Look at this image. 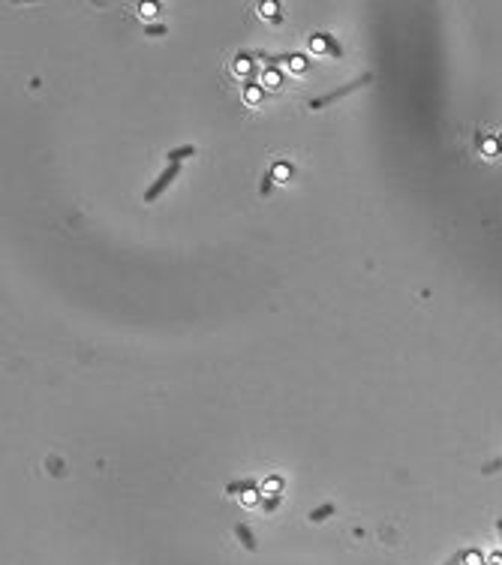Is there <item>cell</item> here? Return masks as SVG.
Listing matches in <instances>:
<instances>
[{"instance_id":"7402d4cb","label":"cell","mask_w":502,"mask_h":565,"mask_svg":"<svg viewBox=\"0 0 502 565\" xmlns=\"http://www.w3.org/2000/svg\"><path fill=\"white\" fill-rule=\"evenodd\" d=\"M304 61H307L304 54H295V61H292V69H304Z\"/></svg>"},{"instance_id":"277c9868","label":"cell","mask_w":502,"mask_h":565,"mask_svg":"<svg viewBox=\"0 0 502 565\" xmlns=\"http://www.w3.org/2000/svg\"><path fill=\"white\" fill-rule=\"evenodd\" d=\"M234 535H238V541H241L247 550H256V535H253V529H250L247 523H238V526H234Z\"/></svg>"},{"instance_id":"6da1fadb","label":"cell","mask_w":502,"mask_h":565,"mask_svg":"<svg viewBox=\"0 0 502 565\" xmlns=\"http://www.w3.org/2000/svg\"><path fill=\"white\" fill-rule=\"evenodd\" d=\"M373 81V75L370 72H361L355 81H349V84H343V87H337V91H331V94H325V97H316V100H310V108H325V105H331V102H337L340 97H346V94H352V91H358V87H364V84H370Z\"/></svg>"},{"instance_id":"8fae6325","label":"cell","mask_w":502,"mask_h":565,"mask_svg":"<svg viewBox=\"0 0 502 565\" xmlns=\"http://www.w3.org/2000/svg\"><path fill=\"white\" fill-rule=\"evenodd\" d=\"M271 187H274V174H271V171H265V174H262V187H259V196H268Z\"/></svg>"},{"instance_id":"2e32d148","label":"cell","mask_w":502,"mask_h":565,"mask_svg":"<svg viewBox=\"0 0 502 565\" xmlns=\"http://www.w3.org/2000/svg\"><path fill=\"white\" fill-rule=\"evenodd\" d=\"M265 87H271V91L280 87V75H277V72H268V75H265Z\"/></svg>"},{"instance_id":"7a4b0ae2","label":"cell","mask_w":502,"mask_h":565,"mask_svg":"<svg viewBox=\"0 0 502 565\" xmlns=\"http://www.w3.org/2000/svg\"><path fill=\"white\" fill-rule=\"evenodd\" d=\"M178 174H181V166H166L163 171H160V177H157V181H154V184H151V187L144 190V201L151 204L154 199H160V196H163V193L168 190V184H171V181H174Z\"/></svg>"},{"instance_id":"d6986e66","label":"cell","mask_w":502,"mask_h":565,"mask_svg":"<svg viewBox=\"0 0 502 565\" xmlns=\"http://www.w3.org/2000/svg\"><path fill=\"white\" fill-rule=\"evenodd\" d=\"M499 469H502V460H493V463H484L481 472H484V475H493V472H499Z\"/></svg>"},{"instance_id":"9a60e30c","label":"cell","mask_w":502,"mask_h":565,"mask_svg":"<svg viewBox=\"0 0 502 565\" xmlns=\"http://www.w3.org/2000/svg\"><path fill=\"white\" fill-rule=\"evenodd\" d=\"M247 67H250V54L241 51V54H238V64H234V72H244Z\"/></svg>"},{"instance_id":"e0dca14e","label":"cell","mask_w":502,"mask_h":565,"mask_svg":"<svg viewBox=\"0 0 502 565\" xmlns=\"http://www.w3.org/2000/svg\"><path fill=\"white\" fill-rule=\"evenodd\" d=\"M277 505H280V496H265L262 499V508H265V511H274Z\"/></svg>"},{"instance_id":"30bf717a","label":"cell","mask_w":502,"mask_h":565,"mask_svg":"<svg viewBox=\"0 0 502 565\" xmlns=\"http://www.w3.org/2000/svg\"><path fill=\"white\" fill-rule=\"evenodd\" d=\"M463 562L466 565H484V556H481V550H466V553H463Z\"/></svg>"},{"instance_id":"5b68a950","label":"cell","mask_w":502,"mask_h":565,"mask_svg":"<svg viewBox=\"0 0 502 565\" xmlns=\"http://www.w3.org/2000/svg\"><path fill=\"white\" fill-rule=\"evenodd\" d=\"M334 511H337V505H334V502H325V505H319V508H313V511H310L307 517H310L313 523H319V520H328V517H331Z\"/></svg>"},{"instance_id":"ba28073f","label":"cell","mask_w":502,"mask_h":565,"mask_svg":"<svg viewBox=\"0 0 502 565\" xmlns=\"http://www.w3.org/2000/svg\"><path fill=\"white\" fill-rule=\"evenodd\" d=\"M138 12H141L144 18H154V15L160 12V3H154V0H144V3H138Z\"/></svg>"},{"instance_id":"ac0fdd59","label":"cell","mask_w":502,"mask_h":565,"mask_svg":"<svg viewBox=\"0 0 502 565\" xmlns=\"http://www.w3.org/2000/svg\"><path fill=\"white\" fill-rule=\"evenodd\" d=\"M256 502H259V490L253 487V490H247V493H244V505H256Z\"/></svg>"},{"instance_id":"9c48e42d","label":"cell","mask_w":502,"mask_h":565,"mask_svg":"<svg viewBox=\"0 0 502 565\" xmlns=\"http://www.w3.org/2000/svg\"><path fill=\"white\" fill-rule=\"evenodd\" d=\"M277 9H280V6H277L274 0H265V3H262V15H265V18H274V24H280V15H277Z\"/></svg>"},{"instance_id":"cb8c5ba5","label":"cell","mask_w":502,"mask_h":565,"mask_svg":"<svg viewBox=\"0 0 502 565\" xmlns=\"http://www.w3.org/2000/svg\"><path fill=\"white\" fill-rule=\"evenodd\" d=\"M496 529H499V538H502V517L496 520Z\"/></svg>"},{"instance_id":"603a6c76","label":"cell","mask_w":502,"mask_h":565,"mask_svg":"<svg viewBox=\"0 0 502 565\" xmlns=\"http://www.w3.org/2000/svg\"><path fill=\"white\" fill-rule=\"evenodd\" d=\"M487 562H490V565H502V553H490Z\"/></svg>"},{"instance_id":"52a82bcc","label":"cell","mask_w":502,"mask_h":565,"mask_svg":"<svg viewBox=\"0 0 502 565\" xmlns=\"http://www.w3.org/2000/svg\"><path fill=\"white\" fill-rule=\"evenodd\" d=\"M280 490H283V478H277V475H274V478H268V481L262 484V493H265V496H271V493H274V496H280Z\"/></svg>"},{"instance_id":"ffe728a7","label":"cell","mask_w":502,"mask_h":565,"mask_svg":"<svg viewBox=\"0 0 502 565\" xmlns=\"http://www.w3.org/2000/svg\"><path fill=\"white\" fill-rule=\"evenodd\" d=\"M244 97H247L250 102H259V100H262V91H256V87H253V91H247Z\"/></svg>"},{"instance_id":"4fadbf2b","label":"cell","mask_w":502,"mask_h":565,"mask_svg":"<svg viewBox=\"0 0 502 565\" xmlns=\"http://www.w3.org/2000/svg\"><path fill=\"white\" fill-rule=\"evenodd\" d=\"M310 45H313V51H325V45H328V36H313V39H310Z\"/></svg>"},{"instance_id":"8992f818","label":"cell","mask_w":502,"mask_h":565,"mask_svg":"<svg viewBox=\"0 0 502 565\" xmlns=\"http://www.w3.org/2000/svg\"><path fill=\"white\" fill-rule=\"evenodd\" d=\"M253 487H256L253 478H247V481H232V484H226V493L238 496V493H247V490H253Z\"/></svg>"},{"instance_id":"7c38bea8","label":"cell","mask_w":502,"mask_h":565,"mask_svg":"<svg viewBox=\"0 0 502 565\" xmlns=\"http://www.w3.org/2000/svg\"><path fill=\"white\" fill-rule=\"evenodd\" d=\"M271 174H274V181H283V177H289V174H292V168L286 166V163H280V166H274V171H271Z\"/></svg>"},{"instance_id":"44dd1931","label":"cell","mask_w":502,"mask_h":565,"mask_svg":"<svg viewBox=\"0 0 502 565\" xmlns=\"http://www.w3.org/2000/svg\"><path fill=\"white\" fill-rule=\"evenodd\" d=\"M463 553H466V550H457V553H454V556H451L445 565H460V562H463Z\"/></svg>"},{"instance_id":"5bb4252c","label":"cell","mask_w":502,"mask_h":565,"mask_svg":"<svg viewBox=\"0 0 502 565\" xmlns=\"http://www.w3.org/2000/svg\"><path fill=\"white\" fill-rule=\"evenodd\" d=\"M166 31H168L166 24H147V27H144V34H147V36H163Z\"/></svg>"},{"instance_id":"3957f363","label":"cell","mask_w":502,"mask_h":565,"mask_svg":"<svg viewBox=\"0 0 502 565\" xmlns=\"http://www.w3.org/2000/svg\"><path fill=\"white\" fill-rule=\"evenodd\" d=\"M196 154V144H184V147H171L166 154V160H168V166H181L187 157H193Z\"/></svg>"}]
</instances>
